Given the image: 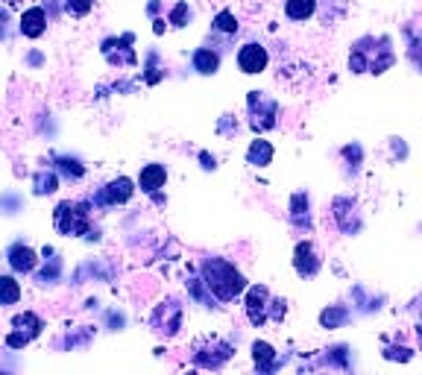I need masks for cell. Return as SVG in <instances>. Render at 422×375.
I'll list each match as a JSON object with an SVG mask.
<instances>
[{
	"mask_svg": "<svg viewBox=\"0 0 422 375\" xmlns=\"http://www.w3.org/2000/svg\"><path fill=\"white\" fill-rule=\"evenodd\" d=\"M396 53H393V42L387 35H364L358 38L349 50V71L352 73H385L387 68H393Z\"/></svg>",
	"mask_w": 422,
	"mask_h": 375,
	"instance_id": "cell-1",
	"label": "cell"
},
{
	"mask_svg": "<svg viewBox=\"0 0 422 375\" xmlns=\"http://www.w3.org/2000/svg\"><path fill=\"white\" fill-rule=\"evenodd\" d=\"M199 273H203V282H206L209 293L220 302H232L235 296H240L247 290V279L226 258H206Z\"/></svg>",
	"mask_w": 422,
	"mask_h": 375,
	"instance_id": "cell-2",
	"label": "cell"
},
{
	"mask_svg": "<svg viewBox=\"0 0 422 375\" xmlns=\"http://www.w3.org/2000/svg\"><path fill=\"white\" fill-rule=\"evenodd\" d=\"M244 308H247V320H250L255 328H261L270 317H273L276 323L285 320V299H270V290H267L264 285L247 287V302H244Z\"/></svg>",
	"mask_w": 422,
	"mask_h": 375,
	"instance_id": "cell-3",
	"label": "cell"
},
{
	"mask_svg": "<svg viewBox=\"0 0 422 375\" xmlns=\"http://www.w3.org/2000/svg\"><path fill=\"white\" fill-rule=\"evenodd\" d=\"M247 106H250V126L255 132H264V129L276 126L279 103L273 100V97H264V91H250Z\"/></svg>",
	"mask_w": 422,
	"mask_h": 375,
	"instance_id": "cell-4",
	"label": "cell"
},
{
	"mask_svg": "<svg viewBox=\"0 0 422 375\" xmlns=\"http://www.w3.org/2000/svg\"><path fill=\"white\" fill-rule=\"evenodd\" d=\"M232 346L220 338H206L194 346V364L206 367V369H220L229 358H232Z\"/></svg>",
	"mask_w": 422,
	"mask_h": 375,
	"instance_id": "cell-5",
	"label": "cell"
},
{
	"mask_svg": "<svg viewBox=\"0 0 422 375\" xmlns=\"http://www.w3.org/2000/svg\"><path fill=\"white\" fill-rule=\"evenodd\" d=\"M56 229L62 234H86L88 232V211L86 203H62L56 208Z\"/></svg>",
	"mask_w": 422,
	"mask_h": 375,
	"instance_id": "cell-6",
	"label": "cell"
},
{
	"mask_svg": "<svg viewBox=\"0 0 422 375\" xmlns=\"http://www.w3.org/2000/svg\"><path fill=\"white\" fill-rule=\"evenodd\" d=\"M332 220H334V226L340 232L349 234V238L364 229V223H361V211H358V206L349 200V196H334V203H332Z\"/></svg>",
	"mask_w": 422,
	"mask_h": 375,
	"instance_id": "cell-7",
	"label": "cell"
},
{
	"mask_svg": "<svg viewBox=\"0 0 422 375\" xmlns=\"http://www.w3.org/2000/svg\"><path fill=\"white\" fill-rule=\"evenodd\" d=\"M293 270L299 279H314L323 270V255L314 246V241H299L293 246Z\"/></svg>",
	"mask_w": 422,
	"mask_h": 375,
	"instance_id": "cell-8",
	"label": "cell"
},
{
	"mask_svg": "<svg viewBox=\"0 0 422 375\" xmlns=\"http://www.w3.org/2000/svg\"><path fill=\"white\" fill-rule=\"evenodd\" d=\"M179 326H182V305L176 299H168L165 305H158L153 314V328L158 334H176Z\"/></svg>",
	"mask_w": 422,
	"mask_h": 375,
	"instance_id": "cell-9",
	"label": "cell"
},
{
	"mask_svg": "<svg viewBox=\"0 0 422 375\" xmlns=\"http://www.w3.org/2000/svg\"><path fill=\"white\" fill-rule=\"evenodd\" d=\"M267 62H270V53H267L264 44L250 42V44H244L238 50V68L244 73H261L267 68Z\"/></svg>",
	"mask_w": 422,
	"mask_h": 375,
	"instance_id": "cell-10",
	"label": "cell"
},
{
	"mask_svg": "<svg viewBox=\"0 0 422 375\" xmlns=\"http://www.w3.org/2000/svg\"><path fill=\"white\" fill-rule=\"evenodd\" d=\"M12 326L18 328V331H12L9 338H6V343L9 346H15V349H21V346H27L30 343V338H35L38 331H42V320L35 317V314H21V317H15L12 320Z\"/></svg>",
	"mask_w": 422,
	"mask_h": 375,
	"instance_id": "cell-11",
	"label": "cell"
},
{
	"mask_svg": "<svg viewBox=\"0 0 422 375\" xmlns=\"http://www.w3.org/2000/svg\"><path fill=\"white\" fill-rule=\"evenodd\" d=\"M132 194H135L132 179H127V176H117L115 182H109L106 188H100L97 203H100V206H120V203H127Z\"/></svg>",
	"mask_w": 422,
	"mask_h": 375,
	"instance_id": "cell-12",
	"label": "cell"
},
{
	"mask_svg": "<svg viewBox=\"0 0 422 375\" xmlns=\"http://www.w3.org/2000/svg\"><path fill=\"white\" fill-rule=\"evenodd\" d=\"M291 223L303 232H311L314 229V214H311V200L305 191H296L291 196Z\"/></svg>",
	"mask_w": 422,
	"mask_h": 375,
	"instance_id": "cell-13",
	"label": "cell"
},
{
	"mask_svg": "<svg viewBox=\"0 0 422 375\" xmlns=\"http://www.w3.org/2000/svg\"><path fill=\"white\" fill-rule=\"evenodd\" d=\"M165 182H168L165 165H147L144 170H141V176H138V185H141V191H144V194H156L158 188H165Z\"/></svg>",
	"mask_w": 422,
	"mask_h": 375,
	"instance_id": "cell-14",
	"label": "cell"
},
{
	"mask_svg": "<svg viewBox=\"0 0 422 375\" xmlns=\"http://www.w3.org/2000/svg\"><path fill=\"white\" fill-rule=\"evenodd\" d=\"M45 27H47V15H45L42 6H33V9H27L21 15V32L27 38H38V35L45 32Z\"/></svg>",
	"mask_w": 422,
	"mask_h": 375,
	"instance_id": "cell-15",
	"label": "cell"
},
{
	"mask_svg": "<svg viewBox=\"0 0 422 375\" xmlns=\"http://www.w3.org/2000/svg\"><path fill=\"white\" fill-rule=\"evenodd\" d=\"M252 361H255V369H258V372H273V369L279 367L276 349H273L267 340H255V343H252Z\"/></svg>",
	"mask_w": 422,
	"mask_h": 375,
	"instance_id": "cell-16",
	"label": "cell"
},
{
	"mask_svg": "<svg viewBox=\"0 0 422 375\" xmlns=\"http://www.w3.org/2000/svg\"><path fill=\"white\" fill-rule=\"evenodd\" d=\"M273 155H276L273 144L264 141V138H255V141L250 144V150H247V165H252V167H267V165L273 162Z\"/></svg>",
	"mask_w": 422,
	"mask_h": 375,
	"instance_id": "cell-17",
	"label": "cell"
},
{
	"mask_svg": "<svg viewBox=\"0 0 422 375\" xmlns=\"http://www.w3.org/2000/svg\"><path fill=\"white\" fill-rule=\"evenodd\" d=\"M35 252L30 249V246H24V244H15L12 249H9V264H12V270L15 273H30L33 267H35Z\"/></svg>",
	"mask_w": 422,
	"mask_h": 375,
	"instance_id": "cell-18",
	"label": "cell"
},
{
	"mask_svg": "<svg viewBox=\"0 0 422 375\" xmlns=\"http://www.w3.org/2000/svg\"><path fill=\"white\" fill-rule=\"evenodd\" d=\"M314 12H317V0H285V15L296 24L311 21Z\"/></svg>",
	"mask_w": 422,
	"mask_h": 375,
	"instance_id": "cell-19",
	"label": "cell"
},
{
	"mask_svg": "<svg viewBox=\"0 0 422 375\" xmlns=\"http://www.w3.org/2000/svg\"><path fill=\"white\" fill-rule=\"evenodd\" d=\"M349 317L352 314L346 305H329V308L320 311V326L323 328H344L349 323Z\"/></svg>",
	"mask_w": 422,
	"mask_h": 375,
	"instance_id": "cell-20",
	"label": "cell"
},
{
	"mask_svg": "<svg viewBox=\"0 0 422 375\" xmlns=\"http://www.w3.org/2000/svg\"><path fill=\"white\" fill-rule=\"evenodd\" d=\"M217 68H220V56L211 50V47H199L197 53H194V71H199V73H217Z\"/></svg>",
	"mask_w": 422,
	"mask_h": 375,
	"instance_id": "cell-21",
	"label": "cell"
},
{
	"mask_svg": "<svg viewBox=\"0 0 422 375\" xmlns=\"http://www.w3.org/2000/svg\"><path fill=\"white\" fill-rule=\"evenodd\" d=\"M21 299V285L12 275H0V305H15Z\"/></svg>",
	"mask_w": 422,
	"mask_h": 375,
	"instance_id": "cell-22",
	"label": "cell"
},
{
	"mask_svg": "<svg viewBox=\"0 0 422 375\" xmlns=\"http://www.w3.org/2000/svg\"><path fill=\"white\" fill-rule=\"evenodd\" d=\"M214 30H217V32H226V35H235V32H238V18H235L229 9L217 12V18H214Z\"/></svg>",
	"mask_w": 422,
	"mask_h": 375,
	"instance_id": "cell-23",
	"label": "cell"
},
{
	"mask_svg": "<svg viewBox=\"0 0 422 375\" xmlns=\"http://www.w3.org/2000/svg\"><path fill=\"white\" fill-rule=\"evenodd\" d=\"M408 59L422 71V32L414 35V32L408 30Z\"/></svg>",
	"mask_w": 422,
	"mask_h": 375,
	"instance_id": "cell-24",
	"label": "cell"
},
{
	"mask_svg": "<svg viewBox=\"0 0 422 375\" xmlns=\"http://www.w3.org/2000/svg\"><path fill=\"white\" fill-rule=\"evenodd\" d=\"M188 18H191L188 4H176L173 12H170V18H168V24H173V27H185V24H188Z\"/></svg>",
	"mask_w": 422,
	"mask_h": 375,
	"instance_id": "cell-25",
	"label": "cell"
},
{
	"mask_svg": "<svg viewBox=\"0 0 422 375\" xmlns=\"http://www.w3.org/2000/svg\"><path fill=\"white\" fill-rule=\"evenodd\" d=\"M385 358H387V361H411L414 352H411L408 346H399V349H396V346H387V349H385Z\"/></svg>",
	"mask_w": 422,
	"mask_h": 375,
	"instance_id": "cell-26",
	"label": "cell"
},
{
	"mask_svg": "<svg viewBox=\"0 0 422 375\" xmlns=\"http://www.w3.org/2000/svg\"><path fill=\"white\" fill-rule=\"evenodd\" d=\"M35 191H38V194H53V191H56V176H53V173H42V176L35 179Z\"/></svg>",
	"mask_w": 422,
	"mask_h": 375,
	"instance_id": "cell-27",
	"label": "cell"
},
{
	"mask_svg": "<svg viewBox=\"0 0 422 375\" xmlns=\"http://www.w3.org/2000/svg\"><path fill=\"white\" fill-rule=\"evenodd\" d=\"M65 6L71 15H86L91 12V0H65Z\"/></svg>",
	"mask_w": 422,
	"mask_h": 375,
	"instance_id": "cell-28",
	"label": "cell"
},
{
	"mask_svg": "<svg viewBox=\"0 0 422 375\" xmlns=\"http://www.w3.org/2000/svg\"><path fill=\"white\" fill-rule=\"evenodd\" d=\"M59 170H65L68 176H83V167H79V162H71V159H59Z\"/></svg>",
	"mask_w": 422,
	"mask_h": 375,
	"instance_id": "cell-29",
	"label": "cell"
},
{
	"mask_svg": "<svg viewBox=\"0 0 422 375\" xmlns=\"http://www.w3.org/2000/svg\"><path fill=\"white\" fill-rule=\"evenodd\" d=\"M199 159H203V167H206V170H211V167H214V155H209V153H199Z\"/></svg>",
	"mask_w": 422,
	"mask_h": 375,
	"instance_id": "cell-30",
	"label": "cell"
},
{
	"mask_svg": "<svg viewBox=\"0 0 422 375\" xmlns=\"http://www.w3.org/2000/svg\"><path fill=\"white\" fill-rule=\"evenodd\" d=\"M153 24H156V27H153V32H156V35H162V32H165V21H162V18H156Z\"/></svg>",
	"mask_w": 422,
	"mask_h": 375,
	"instance_id": "cell-31",
	"label": "cell"
}]
</instances>
